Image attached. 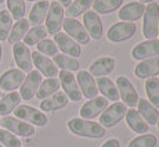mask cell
<instances>
[{
	"label": "cell",
	"instance_id": "d6986e66",
	"mask_svg": "<svg viewBox=\"0 0 159 147\" xmlns=\"http://www.w3.org/2000/svg\"><path fill=\"white\" fill-rule=\"evenodd\" d=\"M76 82L79 85V89L82 92V96L86 99H94L98 96V89L96 85V79L90 75L87 71H79L76 76Z\"/></svg>",
	"mask_w": 159,
	"mask_h": 147
},
{
	"label": "cell",
	"instance_id": "e0dca14e",
	"mask_svg": "<svg viewBox=\"0 0 159 147\" xmlns=\"http://www.w3.org/2000/svg\"><path fill=\"white\" fill-rule=\"evenodd\" d=\"M32 64L46 78H56L58 75V68L56 67V64L53 63V60L40 54L39 51H33L32 53Z\"/></svg>",
	"mask_w": 159,
	"mask_h": 147
},
{
	"label": "cell",
	"instance_id": "7c38bea8",
	"mask_svg": "<svg viewBox=\"0 0 159 147\" xmlns=\"http://www.w3.org/2000/svg\"><path fill=\"white\" fill-rule=\"evenodd\" d=\"M107 107H108V100L102 96H97L94 99L89 100L87 103H84L80 107V111H79L80 112V118L91 121L93 118L98 117Z\"/></svg>",
	"mask_w": 159,
	"mask_h": 147
},
{
	"label": "cell",
	"instance_id": "7dc6e473",
	"mask_svg": "<svg viewBox=\"0 0 159 147\" xmlns=\"http://www.w3.org/2000/svg\"><path fill=\"white\" fill-rule=\"evenodd\" d=\"M0 99H2V89H0Z\"/></svg>",
	"mask_w": 159,
	"mask_h": 147
},
{
	"label": "cell",
	"instance_id": "603a6c76",
	"mask_svg": "<svg viewBox=\"0 0 159 147\" xmlns=\"http://www.w3.org/2000/svg\"><path fill=\"white\" fill-rule=\"evenodd\" d=\"M126 122L129 125V128L133 132L140 133V135H144L148 133L149 130V125L143 119V117L139 114V111L134 108H130L129 111H126Z\"/></svg>",
	"mask_w": 159,
	"mask_h": 147
},
{
	"label": "cell",
	"instance_id": "ba28073f",
	"mask_svg": "<svg viewBox=\"0 0 159 147\" xmlns=\"http://www.w3.org/2000/svg\"><path fill=\"white\" fill-rule=\"evenodd\" d=\"M136 24L134 22H116L107 32V38L108 40L114 42V43H119V42L129 40L133 38L136 33Z\"/></svg>",
	"mask_w": 159,
	"mask_h": 147
},
{
	"label": "cell",
	"instance_id": "7bdbcfd3",
	"mask_svg": "<svg viewBox=\"0 0 159 147\" xmlns=\"http://www.w3.org/2000/svg\"><path fill=\"white\" fill-rule=\"evenodd\" d=\"M152 2H154V0H139V3H143V4H145V3L149 4V3H152Z\"/></svg>",
	"mask_w": 159,
	"mask_h": 147
},
{
	"label": "cell",
	"instance_id": "5b68a950",
	"mask_svg": "<svg viewBox=\"0 0 159 147\" xmlns=\"http://www.w3.org/2000/svg\"><path fill=\"white\" fill-rule=\"evenodd\" d=\"M127 107L122 102H115L114 104L108 106L100 115V125L104 128H112L126 115Z\"/></svg>",
	"mask_w": 159,
	"mask_h": 147
},
{
	"label": "cell",
	"instance_id": "836d02e7",
	"mask_svg": "<svg viewBox=\"0 0 159 147\" xmlns=\"http://www.w3.org/2000/svg\"><path fill=\"white\" fill-rule=\"evenodd\" d=\"M94 0H75L73 3H71L69 7H66V15L69 18H75L79 15L84 14L86 11H89V8L93 6Z\"/></svg>",
	"mask_w": 159,
	"mask_h": 147
},
{
	"label": "cell",
	"instance_id": "f35d334b",
	"mask_svg": "<svg viewBox=\"0 0 159 147\" xmlns=\"http://www.w3.org/2000/svg\"><path fill=\"white\" fill-rule=\"evenodd\" d=\"M0 145L3 147H21V140L14 133L6 129H0Z\"/></svg>",
	"mask_w": 159,
	"mask_h": 147
},
{
	"label": "cell",
	"instance_id": "ffe728a7",
	"mask_svg": "<svg viewBox=\"0 0 159 147\" xmlns=\"http://www.w3.org/2000/svg\"><path fill=\"white\" fill-rule=\"evenodd\" d=\"M83 26L89 33L90 38H93L94 40H100L102 38V24L100 20L98 14H96L94 11H86L83 14Z\"/></svg>",
	"mask_w": 159,
	"mask_h": 147
},
{
	"label": "cell",
	"instance_id": "4fadbf2b",
	"mask_svg": "<svg viewBox=\"0 0 159 147\" xmlns=\"http://www.w3.org/2000/svg\"><path fill=\"white\" fill-rule=\"evenodd\" d=\"M42 83V74L35 69V71L28 72V75L25 76L22 85H21V90H20V96L24 100H30L33 96L36 94V90L39 89Z\"/></svg>",
	"mask_w": 159,
	"mask_h": 147
},
{
	"label": "cell",
	"instance_id": "cb8c5ba5",
	"mask_svg": "<svg viewBox=\"0 0 159 147\" xmlns=\"http://www.w3.org/2000/svg\"><path fill=\"white\" fill-rule=\"evenodd\" d=\"M68 102H69V99L66 97V94L64 92H57L53 96L42 100L40 108H42V111H58V110L64 108L68 104Z\"/></svg>",
	"mask_w": 159,
	"mask_h": 147
},
{
	"label": "cell",
	"instance_id": "30bf717a",
	"mask_svg": "<svg viewBox=\"0 0 159 147\" xmlns=\"http://www.w3.org/2000/svg\"><path fill=\"white\" fill-rule=\"evenodd\" d=\"M58 76H60L58 79L60 85H62L64 93L66 94V97L72 102H80L83 96H82V92L76 82V76H73V74L69 71H61Z\"/></svg>",
	"mask_w": 159,
	"mask_h": 147
},
{
	"label": "cell",
	"instance_id": "2e32d148",
	"mask_svg": "<svg viewBox=\"0 0 159 147\" xmlns=\"http://www.w3.org/2000/svg\"><path fill=\"white\" fill-rule=\"evenodd\" d=\"M24 79H25V72H22L21 69H8L0 76V89L6 92H14L22 85Z\"/></svg>",
	"mask_w": 159,
	"mask_h": 147
},
{
	"label": "cell",
	"instance_id": "e575fe53",
	"mask_svg": "<svg viewBox=\"0 0 159 147\" xmlns=\"http://www.w3.org/2000/svg\"><path fill=\"white\" fill-rule=\"evenodd\" d=\"M47 36V29L42 25L33 26L32 29L28 31V33L24 38V43L26 46H36L39 42H42L43 39H46Z\"/></svg>",
	"mask_w": 159,
	"mask_h": 147
},
{
	"label": "cell",
	"instance_id": "7402d4cb",
	"mask_svg": "<svg viewBox=\"0 0 159 147\" xmlns=\"http://www.w3.org/2000/svg\"><path fill=\"white\" fill-rule=\"evenodd\" d=\"M144 11H145V6L143 3L131 2V3H127L126 6H123L119 10L118 17L119 20L125 21V22H133V21L140 20L144 15Z\"/></svg>",
	"mask_w": 159,
	"mask_h": 147
},
{
	"label": "cell",
	"instance_id": "ac0fdd59",
	"mask_svg": "<svg viewBox=\"0 0 159 147\" xmlns=\"http://www.w3.org/2000/svg\"><path fill=\"white\" fill-rule=\"evenodd\" d=\"M134 74L140 79L155 78L159 74V56L140 61L136 65V68H134Z\"/></svg>",
	"mask_w": 159,
	"mask_h": 147
},
{
	"label": "cell",
	"instance_id": "277c9868",
	"mask_svg": "<svg viewBox=\"0 0 159 147\" xmlns=\"http://www.w3.org/2000/svg\"><path fill=\"white\" fill-rule=\"evenodd\" d=\"M0 125H3L6 130L14 133L15 136H22V137H30L36 133L35 126L28 124L25 121L15 118V117H3V119H0Z\"/></svg>",
	"mask_w": 159,
	"mask_h": 147
},
{
	"label": "cell",
	"instance_id": "ab89813d",
	"mask_svg": "<svg viewBox=\"0 0 159 147\" xmlns=\"http://www.w3.org/2000/svg\"><path fill=\"white\" fill-rule=\"evenodd\" d=\"M36 47H38V51L40 54H43V56H56L58 54V47L57 45L54 43V40H51V39H43L42 42H39L38 45H36Z\"/></svg>",
	"mask_w": 159,
	"mask_h": 147
},
{
	"label": "cell",
	"instance_id": "9c48e42d",
	"mask_svg": "<svg viewBox=\"0 0 159 147\" xmlns=\"http://www.w3.org/2000/svg\"><path fill=\"white\" fill-rule=\"evenodd\" d=\"M64 14L65 10L64 7L60 4L58 2H53L48 7V13L46 17V29L48 33H56L60 32L61 26H62V21H64Z\"/></svg>",
	"mask_w": 159,
	"mask_h": 147
},
{
	"label": "cell",
	"instance_id": "d4e9b609",
	"mask_svg": "<svg viewBox=\"0 0 159 147\" xmlns=\"http://www.w3.org/2000/svg\"><path fill=\"white\" fill-rule=\"evenodd\" d=\"M137 107H139V114L143 117V119L147 122L148 125H157L158 124V118H159V112L158 108H155L151 103L147 99H139V103H137Z\"/></svg>",
	"mask_w": 159,
	"mask_h": 147
},
{
	"label": "cell",
	"instance_id": "7a4b0ae2",
	"mask_svg": "<svg viewBox=\"0 0 159 147\" xmlns=\"http://www.w3.org/2000/svg\"><path fill=\"white\" fill-rule=\"evenodd\" d=\"M159 25V4L155 2L149 3L144 11V24H143V35L147 40H154L158 36Z\"/></svg>",
	"mask_w": 159,
	"mask_h": 147
},
{
	"label": "cell",
	"instance_id": "3957f363",
	"mask_svg": "<svg viewBox=\"0 0 159 147\" xmlns=\"http://www.w3.org/2000/svg\"><path fill=\"white\" fill-rule=\"evenodd\" d=\"M13 112L15 118L28 122L30 125H36V126H46L48 122L47 115L43 111H39L35 107L26 106V104H20Z\"/></svg>",
	"mask_w": 159,
	"mask_h": 147
},
{
	"label": "cell",
	"instance_id": "8992f818",
	"mask_svg": "<svg viewBox=\"0 0 159 147\" xmlns=\"http://www.w3.org/2000/svg\"><path fill=\"white\" fill-rule=\"evenodd\" d=\"M62 26H64V31H65L66 35H68L69 38H72L79 46L87 45L89 42H90V36H89V33L86 32V29H84L83 24L79 22L75 18H69V17L64 18Z\"/></svg>",
	"mask_w": 159,
	"mask_h": 147
},
{
	"label": "cell",
	"instance_id": "74e56055",
	"mask_svg": "<svg viewBox=\"0 0 159 147\" xmlns=\"http://www.w3.org/2000/svg\"><path fill=\"white\" fill-rule=\"evenodd\" d=\"M158 139L151 133H144L130 140L129 147H157Z\"/></svg>",
	"mask_w": 159,
	"mask_h": 147
},
{
	"label": "cell",
	"instance_id": "52a82bcc",
	"mask_svg": "<svg viewBox=\"0 0 159 147\" xmlns=\"http://www.w3.org/2000/svg\"><path fill=\"white\" fill-rule=\"evenodd\" d=\"M115 85L118 88L119 97L123 100L122 103L126 104V107L129 106L130 108H134L137 106V103H139V94H137L133 83L129 81V78H126V76H118Z\"/></svg>",
	"mask_w": 159,
	"mask_h": 147
},
{
	"label": "cell",
	"instance_id": "83f0119b",
	"mask_svg": "<svg viewBox=\"0 0 159 147\" xmlns=\"http://www.w3.org/2000/svg\"><path fill=\"white\" fill-rule=\"evenodd\" d=\"M48 7H50V3L47 0H42V2L36 3L29 13V20H28L29 24H33L35 26L40 25L46 20V17H47Z\"/></svg>",
	"mask_w": 159,
	"mask_h": 147
},
{
	"label": "cell",
	"instance_id": "4316f807",
	"mask_svg": "<svg viewBox=\"0 0 159 147\" xmlns=\"http://www.w3.org/2000/svg\"><path fill=\"white\" fill-rule=\"evenodd\" d=\"M21 103V96L18 92H8L7 94L0 99V115L2 117H7L8 114L14 111Z\"/></svg>",
	"mask_w": 159,
	"mask_h": 147
},
{
	"label": "cell",
	"instance_id": "6da1fadb",
	"mask_svg": "<svg viewBox=\"0 0 159 147\" xmlns=\"http://www.w3.org/2000/svg\"><path fill=\"white\" fill-rule=\"evenodd\" d=\"M68 129L73 135L89 139H100L105 135V128L98 122H93L83 118H72L68 121Z\"/></svg>",
	"mask_w": 159,
	"mask_h": 147
},
{
	"label": "cell",
	"instance_id": "4dcf8cb0",
	"mask_svg": "<svg viewBox=\"0 0 159 147\" xmlns=\"http://www.w3.org/2000/svg\"><path fill=\"white\" fill-rule=\"evenodd\" d=\"M123 0H94L93 11L96 14H111L122 6Z\"/></svg>",
	"mask_w": 159,
	"mask_h": 147
},
{
	"label": "cell",
	"instance_id": "1f68e13d",
	"mask_svg": "<svg viewBox=\"0 0 159 147\" xmlns=\"http://www.w3.org/2000/svg\"><path fill=\"white\" fill-rule=\"evenodd\" d=\"M53 63L56 64L57 68H61V71H78L80 64L76 59H72L69 56H65V54H56L53 59Z\"/></svg>",
	"mask_w": 159,
	"mask_h": 147
},
{
	"label": "cell",
	"instance_id": "d6a6232c",
	"mask_svg": "<svg viewBox=\"0 0 159 147\" xmlns=\"http://www.w3.org/2000/svg\"><path fill=\"white\" fill-rule=\"evenodd\" d=\"M145 93L148 96V102L155 107L159 108V79L149 78L145 81Z\"/></svg>",
	"mask_w": 159,
	"mask_h": 147
},
{
	"label": "cell",
	"instance_id": "484cf974",
	"mask_svg": "<svg viewBox=\"0 0 159 147\" xmlns=\"http://www.w3.org/2000/svg\"><path fill=\"white\" fill-rule=\"evenodd\" d=\"M96 85H97L98 92L102 94V97H105L107 100H111V102L115 103L120 99V97H119L118 88H116V85L109 78H104V76L102 78H97Z\"/></svg>",
	"mask_w": 159,
	"mask_h": 147
},
{
	"label": "cell",
	"instance_id": "f1b7e54d",
	"mask_svg": "<svg viewBox=\"0 0 159 147\" xmlns=\"http://www.w3.org/2000/svg\"><path fill=\"white\" fill-rule=\"evenodd\" d=\"M29 21L25 20V18H22V20L17 21V22L13 25V28L10 31V35H8L7 40L10 45H15L18 43V42H21L24 38H25V35L28 33L29 31Z\"/></svg>",
	"mask_w": 159,
	"mask_h": 147
},
{
	"label": "cell",
	"instance_id": "bcb514c9",
	"mask_svg": "<svg viewBox=\"0 0 159 147\" xmlns=\"http://www.w3.org/2000/svg\"><path fill=\"white\" fill-rule=\"evenodd\" d=\"M157 125H158V129H159V118H158V124Z\"/></svg>",
	"mask_w": 159,
	"mask_h": 147
},
{
	"label": "cell",
	"instance_id": "f546056e",
	"mask_svg": "<svg viewBox=\"0 0 159 147\" xmlns=\"http://www.w3.org/2000/svg\"><path fill=\"white\" fill-rule=\"evenodd\" d=\"M58 89H60V81L57 78H47L44 81H42L40 86L36 90L35 96L38 97L39 100H44L47 97L53 96L54 93H57Z\"/></svg>",
	"mask_w": 159,
	"mask_h": 147
},
{
	"label": "cell",
	"instance_id": "681fc988",
	"mask_svg": "<svg viewBox=\"0 0 159 147\" xmlns=\"http://www.w3.org/2000/svg\"><path fill=\"white\" fill-rule=\"evenodd\" d=\"M158 36H159V25H158Z\"/></svg>",
	"mask_w": 159,
	"mask_h": 147
},
{
	"label": "cell",
	"instance_id": "ee69618b",
	"mask_svg": "<svg viewBox=\"0 0 159 147\" xmlns=\"http://www.w3.org/2000/svg\"><path fill=\"white\" fill-rule=\"evenodd\" d=\"M2 53H3V47H2V43H0V61H2Z\"/></svg>",
	"mask_w": 159,
	"mask_h": 147
},
{
	"label": "cell",
	"instance_id": "8d00e7d4",
	"mask_svg": "<svg viewBox=\"0 0 159 147\" xmlns=\"http://www.w3.org/2000/svg\"><path fill=\"white\" fill-rule=\"evenodd\" d=\"M7 8L13 20H22L25 15V2L24 0H7Z\"/></svg>",
	"mask_w": 159,
	"mask_h": 147
},
{
	"label": "cell",
	"instance_id": "9a60e30c",
	"mask_svg": "<svg viewBox=\"0 0 159 147\" xmlns=\"http://www.w3.org/2000/svg\"><path fill=\"white\" fill-rule=\"evenodd\" d=\"M159 56V40L154 39V40H145L141 42L131 50V57L134 60H147L151 57Z\"/></svg>",
	"mask_w": 159,
	"mask_h": 147
},
{
	"label": "cell",
	"instance_id": "d590c367",
	"mask_svg": "<svg viewBox=\"0 0 159 147\" xmlns=\"http://www.w3.org/2000/svg\"><path fill=\"white\" fill-rule=\"evenodd\" d=\"M13 28V18L7 10L0 11V42L7 40L10 31Z\"/></svg>",
	"mask_w": 159,
	"mask_h": 147
},
{
	"label": "cell",
	"instance_id": "f6af8a7d",
	"mask_svg": "<svg viewBox=\"0 0 159 147\" xmlns=\"http://www.w3.org/2000/svg\"><path fill=\"white\" fill-rule=\"evenodd\" d=\"M28 2H42V0H28Z\"/></svg>",
	"mask_w": 159,
	"mask_h": 147
},
{
	"label": "cell",
	"instance_id": "b9f144b4",
	"mask_svg": "<svg viewBox=\"0 0 159 147\" xmlns=\"http://www.w3.org/2000/svg\"><path fill=\"white\" fill-rule=\"evenodd\" d=\"M58 3H60L62 7H69L71 6V3H72V0H57Z\"/></svg>",
	"mask_w": 159,
	"mask_h": 147
},
{
	"label": "cell",
	"instance_id": "816d5d0a",
	"mask_svg": "<svg viewBox=\"0 0 159 147\" xmlns=\"http://www.w3.org/2000/svg\"><path fill=\"white\" fill-rule=\"evenodd\" d=\"M158 79H159V78H158Z\"/></svg>",
	"mask_w": 159,
	"mask_h": 147
},
{
	"label": "cell",
	"instance_id": "60d3db41",
	"mask_svg": "<svg viewBox=\"0 0 159 147\" xmlns=\"http://www.w3.org/2000/svg\"><path fill=\"white\" fill-rule=\"evenodd\" d=\"M101 147H120V143L118 139H108Z\"/></svg>",
	"mask_w": 159,
	"mask_h": 147
},
{
	"label": "cell",
	"instance_id": "8fae6325",
	"mask_svg": "<svg viewBox=\"0 0 159 147\" xmlns=\"http://www.w3.org/2000/svg\"><path fill=\"white\" fill-rule=\"evenodd\" d=\"M13 56L17 67L22 72H30L32 71V53H30L29 47L22 42L13 45Z\"/></svg>",
	"mask_w": 159,
	"mask_h": 147
},
{
	"label": "cell",
	"instance_id": "5bb4252c",
	"mask_svg": "<svg viewBox=\"0 0 159 147\" xmlns=\"http://www.w3.org/2000/svg\"><path fill=\"white\" fill-rule=\"evenodd\" d=\"M54 43L57 45V47L60 49L64 54L72 57V59L79 57L82 53L80 46L76 43L72 38H69L66 33H61V32L56 33V35H54Z\"/></svg>",
	"mask_w": 159,
	"mask_h": 147
},
{
	"label": "cell",
	"instance_id": "c3c4849f",
	"mask_svg": "<svg viewBox=\"0 0 159 147\" xmlns=\"http://www.w3.org/2000/svg\"><path fill=\"white\" fill-rule=\"evenodd\" d=\"M3 2H4V0H0V4H3Z\"/></svg>",
	"mask_w": 159,
	"mask_h": 147
},
{
	"label": "cell",
	"instance_id": "f907efd6",
	"mask_svg": "<svg viewBox=\"0 0 159 147\" xmlns=\"http://www.w3.org/2000/svg\"><path fill=\"white\" fill-rule=\"evenodd\" d=\"M0 147H3V146H2V145H0Z\"/></svg>",
	"mask_w": 159,
	"mask_h": 147
},
{
	"label": "cell",
	"instance_id": "44dd1931",
	"mask_svg": "<svg viewBox=\"0 0 159 147\" xmlns=\"http://www.w3.org/2000/svg\"><path fill=\"white\" fill-rule=\"evenodd\" d=\"M116 61L112 57H101L97 59L94 63H91V65L89 67V74L93 78H102V76L109 75L115 69Z\"/></svg>",
	"mask_w": 159,
	"mask_h": 147
}]
</instances>
